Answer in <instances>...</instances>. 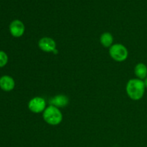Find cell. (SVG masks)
<instances>
[{"mask_svg": "<svg viewBox=\"0 0 147 147\" xmlns=\"http://www.w3.org/2000/svg\"><path fill=\"white\" fill-rule=\"evenodd\" d=\"M69 103V99L65 95H57L50 100L51 106L57 108H63L67 106Z\"/></svg>", "mask_w": 147, "mask_h": 147, "instance_id": "cell-8", "label": "cell"}, {"mask_svg": "<svg viewBox=\"0 0 147 147\" xmlns=\"http://www.w3.org/2000/svg\"><path fill=\"white\" fill-rule=\"evenodd\" d=\"M100 43L105 47H111L113 45V37L110 32H104L100 36Z\"/></svg>", "mask_w": 147, "mask_h": 147, "instance_id": "cell-10", "label": "cell"}, {"mask_svg": "<svg viewBox=\"0 0 147 147\" xmlns=\"http://www.w3.org/2000/svg\"><path fill=\"white\" fill-rule=\"evenodd\" d=\"M24 30H25V27H24V24L20 20H14L11 22L9 25L10 33L11 35L15 37H20L22 36L24 32Z\"/></svg>", "mask_w": 147, "mask_h": 147, "instance_id": "cell-6", "label": "cell"}, {"mask_svg": "<svg viewBox=\"0 0 147 147\" xmlns=\"http://www.w3.org/2000/svg\"><path fill=\"white\" fill-rule=\"evenodd\" d=\"M8 62V56L4 51L0 50V67H2L7 65Z\"/></svg>", "mask_w": 147, "mask_h": 147, "instance_id": "cell-11", "label": "cell"}, {"mask_svg": "<svg viewBox=\"0 0 147 147\" xmlns=\"http://www.w3.org/2000/svg\"><path fill=\"white\" fill-rule=\"evenodd\" d=\"M15 86L14 79L9 76H4L0 78V88L4 91H11Z\"/></svg>", "mask_w": 147, "mask_h": 147, "instance_id": "cell-7", "label": "cell"}, {"mask_svg": "<svg viewBox=\"0 0 147 147\" xmlns=\"http://www.w3.org/2000/svg\"><path fill=\"white\" fill-rule=\"evenodd\" d=\"M39 47L46 53H52L56 50V42L50 37H42L38 42Z\"/></svg>", "mask_w": 147, "mask_h": 147, "instance_id": "cell-5", "label": "cell"}, {"mask_svg": "<svg viewBox=\"0 0 147 147\" xmlns=\"http://www.w3.org/2000/svg\"><path fill=\"white\" fill-rule=\"evenodd\" d=\"M43 119L48 124L56 126L61 123L63 120V114L58 108L50 105L44 111Z\"/></svg>", "mask_w": 147, "mask_h": 147, "instance_id": "cell-2", "label": "cell"}, {"mask_svg": "<svg viewBox=\"0 0 147 147\" xmlns=\"http://www.w3.org/2000/svg\"><path fill=\"white\" fill-rule=\"evenodd\" d=\"M145 85L144 80L139 78L131 79L126 85V92L132 100H140L144 95Z\"/></svg>", "mask_w": 147, "mask_h": 147, "instance_id": "cell-1", "label": "cell"}, {"mask_svg": "<svg viewBox=\"0 0 147 147\" xmlns=\"http://www.w3.org/2000/svg\"><path fill=\"white\" fill-rule=\"evenodd\" d=\"M134 73L136 77L140 80H144L147 77V67L144 63H139L136 65Z\"/></svg>", "mask_w": 147, "mask_h": 147, "instance_id": "cell-9", "label": "cell"}, {"mask_svg": "<svg viewBox=\"0 0 147 147\" xmlns=\"http://www.w3.org/2000/svg\"><path fill=\"white\" fill-rule=\"evenodd\" d=\"M46 103L44 98L40 97H35L31 99L28 103V108L32 112L39 113L44 111L46 109Z\"/></svg>", "mask_w": 147, "mask_h": 147, "instance_id": "cell-4", "label": "cell"}, {"mask_svg": "<svg viewBox=\"0 0 147 147\" xmlns=\"http://www.w3.org/2000/svg\"><path fill=\"white\" fill-rule=\"evenodd\" d=\"M109 54L111 57L117 62H123L127 58L128 50L121 44H114L110 47Z\"/></svg>", "mask_w": 147, "mask_h": 147, "instance_id": "cell-3", "label": "cell"}, {"mask_svg": "<svg viewBox=\"0 0 147 147\" xmlns=\"http://www.w3.org/2000/svg\"><path fill=\"white\" fill-rule=\"evenodd\" d=\"M144 83L145 87L147 88V77L146 78L144 79Z\"/></svg>", "mask_w": 147, "mask_h": 147, "instance_id": "cell-12", "label": "cell"}]
</instances>
